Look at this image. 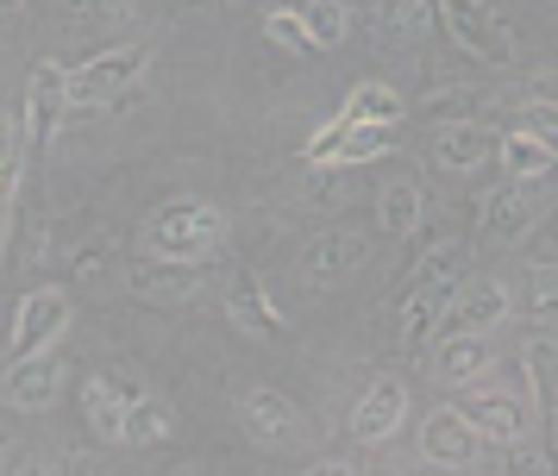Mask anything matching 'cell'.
<instances>
[{
	"label": "cell",
	"mask_w": 558,
	"mask_h": 476,
	"mask_svg": "<svg viewBox=\"0 0 558 476\" xmlns=\"http://www.w3.org/2000/svg\"><path fill=\"white\" fill-rule=\"evenodd\" d=\"M227 239V220L214 200H195V195H177L163 200L151 220H145V251L151 257H177V264H207Z\"/></svg>",
	"instance_id": "obj_1"
},
{
	"label": "cell",
	"mask_w": 558,
	"mask_h": 476,
	"mask_svg": "<svg viewBox=\"0 0 558 476\" xmlns=\"http://www.w3.org/2000/svg\"><path fill=\"white\" fill-rule=\"evenodd\" d=\"M439 32H446L464 57L489 63V70H508V63H514V32H508V20L489 0H439Z\"/></svg>",
	"instance_id": "obj_2"
},
{
	"label": "cell",
	"mask_w": 558,
	"mask_h": 476,
	"mask_svg": "<svg viewBox=\"0 0 558 476\" xmlns=\"http://www.w3.org/2000/svg\"><path fill=\"white\" fill-rule=\"evenodd\" d=\"M145 75V45H107L82 70H70V107H113L120 95L138 88Z\"/></svg>",
	"instance_id": "obj_3"
},
{
	"label": "cell",
	"mask_w": 558,
	"mask_h": 476,
	"mask_svg": "<svg viewBox=\"0 0 558 476\" xmlns=\"http://www.w3.org/2000/svg\"><path fill=\"white\" fill-rule=\"evenodd\" d=\"M389 145H396L389 132H377V125H352L345 113H339V120H327L302 145V170H364V163L389 157Z\"/></svg>",
	"instance_id": "obj_4"
},
{
	"label": "cell",
	"mask_w": 558,
	"mask_h": 476,
	"mask_svg": "<svg viewBox=\"0 0 558 476\" xmlns=\"http://www.w3.org/2000/svg\"><path fill=\"white\" fill-rule=\"evenodd\" d=\"M539 188H546V182H502V188H489L483 207H477V245L483 251L521 245L527 225L539 220Z\"/></svg>",
	"instance_id": "obj_5"
},
{
	"label": "cell",
	"mask_w": 558,
	"mask_h": 476,
	"mask_svg": "<svg viewBox=\"0 0 558 476\" xmlns=\"http://www.w3.org/2000/svg\"><path fill=\"white\" fill-rule=\"evenodd\" d=\"M364 264H371V239L352 232V225H327V232H314L302 245V276L314 289H339V282H352Z\"/></svg>",
	"instance_id": "obj_6"
},
{
	"label": "cell",
	"mask_w": 558,
	"mask_h": 476,
	"mask_svg": "<svg viewBox=\"0 0 558 476\" xmlns=\"http://www.w3.org/2000/svg\"><path fill=\"white\" fill-rule=\"evenodd\" d=\"M63 326H70V295L63 289H32L13 314V332H7V364H20L32 351H57Z\"/></svg>",
	"instance_id": "obj_7"
},
{
	"label": "cell",
	"mask_w": 558,
	"mask_h": 476,
	"mask_svg": "<svg viewBox=\"0 0 558 476\" xmlns=\"http://www.w3.org/2000/svg\"><path fill=\"white\" fill-rule=\"evenodd\" d=\"M70 113V70L63 63H38L26 82V120H20V138H26V157L51 145L57 120Z\"/></svg>",
	"instance_id": "obj_8"
},
{
	"label": "cell",
	"mask_w": 558,
	"mask_h": 476,
	"mask_svg": "<svg viewBox=\"0 0 558 476\" xmlns=\"http://www.w3.org/2000/svg\"><path fill=\"white\" fill-rule=\"evenodd\" d=\"M421 457L439 464V471H471L483 457V432L471 426L464 407H433L421 420Z\"/></svg>",
	"instance_id": "obj_9"
},
{
	"label": "cell",
	"mask_w": 558,
	"mask_h": 476,
	"mask_svg": "<svg viewBox=\"0 0 558 476\" xmlns=\"http://www.w3.org/2000/svg\"><path fill=\"white\" fill-rule=\"evenodd\" d=\"M239 420H245V432H252L257 446H270V451H289V446H302V432H307V420H302V407L282 395V389H245L239 395Z\"/></svg>",
	"instance_id": "obj_10"
},
{
	"label": "cell",
	"mask_w": 558,
	"mask_h": 476,
	"mask_svg": "<svg viewBox=\"0 0 558 476\" xmlns=\"http://www.w3.org/2000/svg\"><path fill=\"white\" fill-rule=\"evenodd\" d=\"M63 382H70L63 357L57 351H32L20 364H7V407L13 414H51L63 401Z\"/></svg>",
	"instance_id": "obj_11"
},
{
	"label": "cell",
	"mask_w": 558,
	"mask_h": 476,
	"mask_svg": "<svg viewBox=\"0 0 558 476\" xmlns=\"http://www.w3.org/2000/svg\"><path fill=\"white\" fill-rule=\"evenodd\" d=\"M408 420V382L402 376H377L364 395H357L352 420H345V432H352L357 446H383V439H396Z\"/></svg>",
	"instance_id": "obj_12"
},
{
	"label": "cell",
	"mask_w": 558,
	"mask_h": 476,
	"mask_svg": "<svg viewBox=\"0 0 558 476\" xmlns=\"http://www.w3.org/2000/svg\"><path fill=\"white\" fill-rule=\"evenodd\" d=\"M202 264H177V257H138V264H126L120 270V282H126V295L138 301H157V307H177V301H189L195 289H202Z\"/></svg>",
	"instance_id": "obj_13"
},
{
	"label": "cell",
	"mask_w": 558,
	"mask_h": 476,
	"mask_svg": "<svg viewBox=\"0 0 558 476\" xmlns=\"http://www.w3.org/2000/svg\"><path fill=\"white\" fill-rule=\"evenodd\" d=\"M446 301H452V289H439V282H408L402 307H396V351L402 357H421L446 332Z\"/></svg>",
	"instance_id": "obj_14"
},
{
	"label": "cell",
	"mask_w": 558,
	"mask_h": 476,
	"mask_svg": "<svg viewBox=\"0 0 558 476\" xmlns=\"http://www.w3.org/2000/svg\"><path fill=\"white\" fill-rule=\"evenodd\" d=\"M508 289L502 282H489V276H471V282H458L452 301H446V332H496V326H508Z\"/></svg>",
	"instance_id": "obj_15"
},
{
	"label": "cell",
	"mask_w": 558,
	"mask_h": 476,
	"mask_svg": "<svg viewBox=\"0 0 558 476\" xmlns=\"http://www.w3.org/2000/svg\"><path fill=\"white\" fill-rule=\"evenodd\" d=\"M132 395H138V382H132L126 370H95L88 376V382H82V420H88V432L107 439V446H120V426H126Z\"/></svg>",
	"instance_id": "obj_16"
},
{
	"label": "cell",
	"mask_w": 558,
	"mask_h": 476,
	"mask_svg": "<svg viewBox=\"0 0 558 476\" xmlns=\"http://www.w3.org/2000/svg\"><path fill=\"white\" fill-rule=\"evenodd\" d=\"M496 145H502V132H489L483 120H452L433 132V163L446 175H471L496 157Z\"/></svg>",
	"instance_id": "obj_17"
},
{
	"label": "cell",
	"mask_w": 558,
	"mask_h": 476,
	"mask_svg": "<svg viewBox=\"0 0 558 476\" xmlns=\"http://www.w3.org/2000/svg\"><path fill=\"white\" fill-rule=\"evenodd\" d=\"M227 320L239 326V332H257V339H282V314L277 301H270V289L257 282V270H227Z\"/></svg>",
	"instance_id": "obj_18"
},
{
	"label": "cell",
	"mask_w": 558,
	"mask_h": 476,
	"mask_svg": "<svg viewBox=\"0 0 558 476\" xmlns=\"http://www.w3.org/2000/svg\"><path fill=\"white\" fill-rule=\"evenodd\" d=\"M483 370H489V339L483 332H446V339H433V382L464 389Z\"/></svg>",
	"instance_id": "obj_19"
},
{
	"label": "cell",
	"mask_w": 558,
	"mask_h": 476,
	"mask_svg": "<svg viewBox=\"0 0 558 476\" xmlns=\"http://www.w3.org/2000/svg\"><path fill=\"white\" fill-rule=\"evenodd\" d=\"M464 414H471V426L483 432V446H521L527 439V407L521 401H508V395H464L458 401Z\"/></svg>",
	"instance_id": "obj_20"
},
{
	"label": "cell",
	"mask_w": 558,
	"mask_h": 476,
	"mask_svg": "<svg viewBox=\"0 0 558 476\" xmlns=\"http://www.w3.org/2000/svg\"><path fill=\"white\" fill-rule=\"evenodd\" d=\"M496 163L508 170V182H553L558 150L546 138H533L527 125H514V132H502V145H496Z\"/></svg>",
	"instance_id": "obj_21"
},
{
	"label": "cell",
	"mask_w": 558,
	"mask_h": 476,
	"mask_svg": "<svg viewBox=\"0 0 558 476\" xmlns=\"http://www.w3.org/2000/svg\"><path fill=\"white\" fill-rule=\"evenodd\" d=\"M421 220H427V195L408 175H389L377 188V225L389 239H408V232H421Z\"/></svg>",
	"instance_id": "obj_22"
},
{
	"label": "cell",
	"mask_w": 558,
	"mask_h": 476,
	"mask_svg": "<svg viewBox=\"0 0 558 476\" xmlns=\"http://www.w3.org/2000/svg\"><path fill=\"white\" fill-rule=\"evenodd\" d=\"M345 120L352 125H377V132H396L408 120V100L389 88V82H357L345 95Z\"/></svg>",
	"instance_id": "obj_23"
},
{
	"label": "cell",
	"mask_w": 558,
	"mask_h": 476,
	"mask_svg": "<svg viewBox=\"0 0 558 476\" xmlns=\"http://www.w3.org/2000/svg\"><path fill=\"white\" fill-rule=\"evenodd\" d=\"M177 432V414L163 407L157 395H132V407H126V426H120V446L126 451H151V446H163Z\"/></svg>",
	"instance_id": "obj_24"
},
{
	"label": "cell",
	"mask_w": 558,
	"mask_h": 476,
	"mask_svg": "<svg viewBox=\"0 0 558 476\" xmlns=\"http://www.w3.org/2000/svg\"><path fill=\"white\" fill-rule=\"evenodd\" d=\"M383 32L389 45H427L439 32V0H383Z\"/></svg>",
	"instance_id": "obj_25"
},
{
	"label": "cell",
	"mask_w": 558,
	"mask_h": 476,
	"mask_svg": "<svg viewBox=\"0 0 558 476\" xmlns=\"http://www.w3.org/2000/svg\"><path fill=\"white\" fill-rule=\"evenodd\" d=\"M414 113L433 120V125L477 120V113H483V88H471V82H439V88H427V95L414 100Z\"/></svg>",
	"instance_id": "obj_26"
},
{
	"label": "cell",
	"mask_w": 558,
	"mask_h": 476,
	"mask_svg": "<svg viewBox=\"0 0 558 476\" xmlns=\"http://www.w3.org/2000/svg\"><path fill=\"white\" fill-rule=\"evenodd\" d=\"M521 370H527L533 407L553 420V407H558V339H527V351H521Z\"/></svg>",
	"instance_id": "obj_27"
},
{
	"label": "cell",
	"mask_w": 558,
	"mask_h": 476,
	"mask_svg": "<svg viewBox=\"0 0 558 476\" xmlns=\"http://www.w3.org/2000/svg\"><path fill=\"white\" fill-rule=\"evenodd\" d=\"M302 20H307L314 50H339L352 38V7L345 0H302Z\"/></svg>",
	"instance_id": "obj_28"
},
{
	"label": "cell",
	"mask_w": 558,
	"mask_h": 476,
	"mask_svg": "<svg viewBox=\"0 0 558 476\" xmlns=\"http://www.w3.org/2000/svg\"><path fill=\"white\" fill-rule=\"evenodd\" d=\"M521 314H527L533 326H553L558 320V264H533V270H527Z\"/></svg>",
	"instance_id": "obj_29"
},
{
	"label": "cell",
	"mask_w": 558,
	"mask_h": 476,
	"mask_svg": "<svg viewBox=\"0 0 558 476\" xmlns=\"http://www.w3.org/2000/svg\"><path fill=\"white\" fill-rule=\"evenodd\" d=\"M26 138L0 150V264H7V232H13V200H20V175H26Z\"/></svg>",
	"instance_id": "obj_30"
},
{
	"label": "cell",
	"mask_w": 558,
	"mask_h": 476,
	"mask_svg": "<svg viewBox=\"0 0 558 476\" xmlns=\"http://www.w3.org/2000/svg\"><path fill=\"white\" fill-rule=\"evenodd\" d=\"M458 270H464V245L458 239H439V245L414 264V282H439V289H458Z\"/></svg>",
	"instance_id": "obj_31"
},
{
	"label": "cell",
	"mask_w": 558,
	"mask_h": 476,
	"mask_svg": "<svg viewBox=\"0 0 558 476\" xmlns=\"http://www.w3.org/2000/svg\"><path fill=\"white\" fill-rule=\"evenodd\" d=\"M264 38L282 50H314V38H307V20H302V7H277V13H264Z\"/></svg>",
	"instance_id": "obj_32"
},
{
	"label": "cell",
	"mask_w": 558,
	"mask_h": 476,
	"mask_svg": "<svg viewBox=\"0 0 558 476\" xmlns=\"http://www.w3.org/2000/svg\"><path fill=\"white\" fill-rule=\"evenodd\" d=\"M514 120H521V125H527V132H533V138H546V145H553L558 150V107H553V100H521V113H514Z\"/></svg>",
	"instance_id": "obj_33"
},
{
	"label": "cell",
	"mask_w": 558,
	"mask_h": 476,
	"mask_svg": "<svg viewBox=\"0 0 558 476\" xmlns=\"http://www.w3.org/2000/svg\"><path fill=\"white\" fill-rule=\"evenodd\" d=\"M101 257H107V245H88V251L76 257V276H82V282H95V276H101Z\"/></svg>",
	"instance_id": "obj_34"
},
{
	"label": "cell",
	"mask_w": 558,
	"mask_h": 476,
	"mask_svg": "<svg viewBox=\"0 0 558 476\" xmlns=\"http://www.w3.org/2000/svg\"><path fill=\"white\" fill-rule=\"evenodd\" d=\"M527 95H533V100H553V107H558V70H546V75L527 88Z\"/></svg>",
	"instance_id": "obj_35"
},
{
	"label": "cell",
	"mask_w": 558,
	"mask_h": 476,
	"mask_svg": "<svg viewBox=\"0 0 558 476\" xmlns=\"http://www.w3.org/2000/svg\"><path fill=\"white\" fill-rule=\"evenodd\" d=\"M20 7H26V0H0V20H13V13H20Z\"/></svg>",
	"instance_id": "obj_36"
},
{
	"label": "cell",
	"mask_w": 558,
	"mask_h": 476,
	"mask_svg": "<svg viewBox=\"0 0 558 476\" xmlns=\"http://www.w3.org/2000/svg\"><path fill=\"white\" fill-rule=\"evenodd\" d=\"M553 432H558V407H553Z\"/></svg>",
	"instance_id": "obj_37"
},
{
	"label": "cell",
	"mask_w": 558,
	"mask_h": 476,
	"mask_svg": "<svg viewBox=\"0 0 558 476\" xmlns=\"http://www.w3.org/2000/svg\"><path fill=\"white\" fill-rule=\"evenodd\" d=\"M0 446H7V439H0Z\"/></svg>",
	"instance_id": "obj_38"
}]
</instances>
